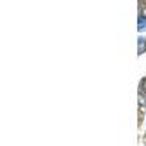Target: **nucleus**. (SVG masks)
Returning a JSON list of instances; mask_svg holds the SVG:
<instances>
[{"label":"nucleus","mask_w":146,"mask_h":146,"mask_svg":"<svg viewBox=\"0 0 146 146\" xmlns=\"http://www.w3.org/2000/svg\"><path fill=\"white\" fill-rule=\"evenodd\" d=\"M145 50H146V40L139 38V53H143Z\"/></svg>","instance_id":"obj_1"},{"label":"nucleus","mask_w":146,"mask_h":146,"mask_svg":"<svg viewBox=\"0 0 146 146\" xmlns=\"http://www.w3.org/2000/svg\"><path fill=\"white\" fill-rule=\"evenodd\" d=\"M139 29H145L146 28V16H140L139 18Z\"/></svg>","instance_id":"obj_2"},{"label":"nucleus","mask_w":146,"mask_h":146,"mask_svg":"<svg viewBox=\"0 0 146 146\" xmlns=\"http://www.w3.org/2000/svg\"><path fill=\"white\" fill-rule=\"evenodd\" d=\"M140 88H142V92L146 94V78L142 80V85H140Z\"/></svg>","instance_id":"obj_3"}]
</instances>
